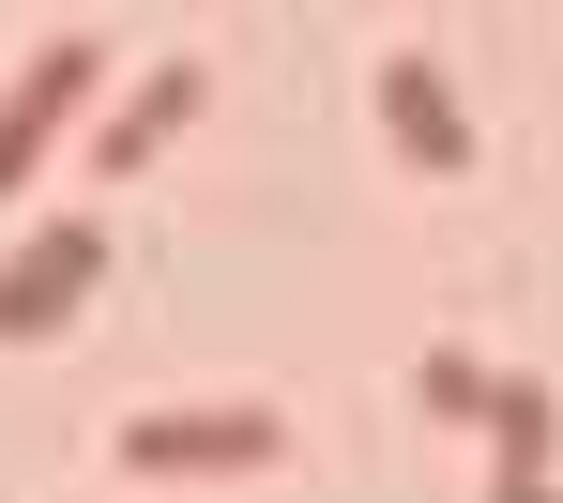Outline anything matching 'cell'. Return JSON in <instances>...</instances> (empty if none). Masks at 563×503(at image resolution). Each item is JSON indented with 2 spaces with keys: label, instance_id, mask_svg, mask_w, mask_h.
Segmentation results:
<instances>
[{
  "label": "cell",
  "instance_id": "6da1fadb",
  "mask_svg": "<svg viewBox=\"0 0 563 503\" xmlns=\"http://www.w3.org/2000/svg\"><path fill=\"white\" fill-rule=\"evenodd\" d=\"M107 458L137 473V489H168V473H260V458H289V412L275 397H153V412H122L107 427Z\"/></svg>",
  "mask_w": 563,
  "mask_h": 503
},
{
  "label": "cell",
  "instance_id": "3957f363",
  "mask_svg": "<svg viewBox=\"0 0 563 503\" xmlns=\"http://www.w3.org/2000/svg\"><path fill=\"white\" fill-rule=\"evenodd\" d=\"M380 138H396V168H442L457 184L472 168V107H457V77H442V46H380Z\"/></svg>",
  "mask_w": 563,
  "mask_h": 503
},
{
  "label": "cell",
  "instance_id": "52a82bcc",
  "mask_svg": "<svg viewBox=\"0 0 563 503\" xmlns=\"http://www.w3.org/2000/svg\"><path fill=\"white\" fill-rule=\"evenodd\" d=\"M487 503H563L549 473H503V458H487Z\"/></svg>",
  "mask_w": 563,
  "mask_h": 503
},
{
  "label": "cell",
  "instance_id": "7a4b0ae2",
  "mask_svg": "<svg viewBox=\"0 0 563 503\" xmlns=\"http://www.w3.org/2000/svg\"><path fill=\"white\" fill-rule=\"evenodd\" d=\"M107 275V214H31L15 244H0V336H46V320H77Z\"/></svg>",
  "mask_w": 563,
  "mask_h": 503
},
{
  "label": "cell",
  "instance_id": "277c9868",
  "mask_svg": "<svg viewBox=\"0 0 563 503\" xmlns=\"http://www.w3.org/2000/svg\"><path fill=\"white\" fill-rule=\"evenodd\" d=\"M92 77H107V31H46V46H31V62H15V107H31V122H46V138H62V122H77V107H92Z\"/></svg>",
  "mask_w": 563,
  "mask_h": 503
},
{
  "label": "cell",
  "instance_id": "5b68a950",
  "mask_svg": "<svg viewBox=\"0 0 563 503\" xmlns=\"http://www.w3.org/2000/svg\"><path fill=\"white\" fill-rule=\"evenodd\" d=\"M411 412H503V367L442 336V351H411Z\"/></svg>",
  "mask_w": 563,
  "mask_h": 503
},
{
  "label": "cell",
  "instance_id": "8992f818",
  "mask_svg": "<svg viewBox=\"0 0 563 503\" xmlns=\"http://www.w3.org/2000/svg\"><path fill=\"white\" fill-rule=\"evenodd\" d=\"M168 107H198V62H153V77H137V107H122V122H107L92 153H107V168H137V153H153V122H168Z\"/></svg>",
  "mask_w": 563,
  "mask_h": 503
}]
</instances>
